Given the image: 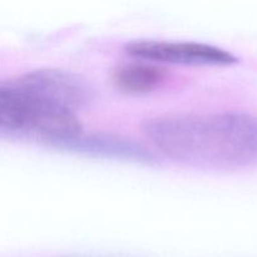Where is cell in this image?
<instances>
[{
  "label": "cell",
  "instance_id": "8992f818",
  "mask_svg": "<svg viewBox=\"0 0 257 257\" xmlns=\"http://www.w3.org/2000/svg\"><path fill=\"white\" fill-rule=\"evenodd\" d=\"M167 75V70L157 63L136 59L115 67L112 82L119 92L125 94H146L161 87Z\"/></svg>",
  "mask_w": 257,
  "mask_h": 257
},
{
  "label": "cell",
  "instance_id": "7a4b0ae2",
  "mask_svg": "<svg viewBox=\"0 0 257 257\" xmlns=\"http://www.w3.org/2000/svg\"><path fill=\"white\" fill-rule=\"evenodd\" d=\"M82 132L75 112L33 94L17 78L0 82V138L63 148Z\"/></svg>",
  "mask_w": 257,
  "mask_h": 257
},
{
  "label": "cell",
  "instance_id": "6da1fadb",
  "mask_svg": "<svg viewBox=\"0 0 257 257\" xmlns=\"http://www.w3.org/2000/svg\"><path fill=\"white\" fill-rule=\"evenodd\" d=\"M142 132L178 165L211 171L257 166V118L247 113L158 115L143 122Z\"/></svg>",
  "mask_w": 257,
  "mask_h": 257
},
{
  "label": "cell",
  "instance_id": "277c9868",
  "mask_svg": "<svg viewBox=\"0 0 257 257\" xmlns=\"http://www.w3.org/2000/svg\"><path fill=\"white\" fill-rule=\"evenodd\" d=\"M17 80L33 94L75 113L89 105L94 98V92L84 78L64 69L32 70Z\"/></svg>",
  "mask_w": 257,
  "mask_h": 257
},
{
  "label": "cell",
  "instance_id": "5b68a950",
  "mask_svg": "<svg viewBox=\"0 0 257 257\" xmlns=\"http://www.w3.org/2000/svg\"><path fill=\"white\" fill-rule=\"evenodd\" d=\"M62 150L72 151L92 157L114 158L132 162L152 165L157 162V156L141 143L131 138L110 133H80L67 143Z\"/></svg>",
  "mask_w": 257,
  "mask_h": 257
},
{
  "label": "cell",
  "instance_id": "3957f363",
  "mask_svg": "<svg viewBox=\"0 0 257 257\" xmlns=\"http://www.w3.org/2000/svg\"><path fill=\"white\" fill-rule=\"evenodd\" d=\"M125 53L135 59L152 63L191 67H221L237 62V58L222 48L205 43L135 40L124 47Z\"/></svg>",
  "mask_w": 257,
  "mask_h": 257
}]
</instances>
